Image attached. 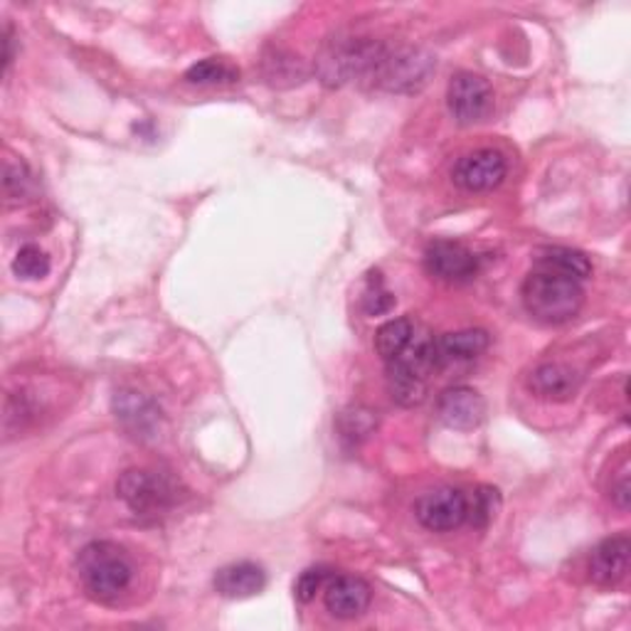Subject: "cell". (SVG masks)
<instances>
[{"label":"cell","mask_w":631,"mask_h":631,"mask_svg":"<svg viewBox=\"0 0 631 631\" xmlns=\"http://www.w3.org/2000/svg\"><path fill=\"white\" fill-rule=\"evenodd\" d=\"M520 296H523L528 314L550 326L575 318L585 304V292L575 279L538 272V269L526 277Z\"/></svg>","instance_id":"obj_2"},{"label":"cell","mask_w":631,"mask_h":631,"mask_svg":"<svg viewBox=\"0 0 631 631\" xmlns=\"http://www.w3.org/2000/svg\"><path fill=\"white\" fill-rule=\"evenodd\" d=\"M370 585L360 577L340 575L336 579H330L326 587V609L336 619H356L365 612L370 607Z\"/></svg>","instance_id":"obj_12"},{"label":"cell","mask_w":631,"mask_h":631,"mask_svg":"<svg viewBox=\"0 0 631 631\" xmlns=\"http://www.w3.org/2000/svg\"><path fill=\"white\" fill-rule=\"evenodd\" d=\"M583 383V375L575 368L563 363H543L538 365L528 378V390L536 397L553 399V403H565V399L575 397Z\"/></svg>","instance_id":"obj_13"},{"label":"cell","mask_w":631,"mask_h":631,"mask_svg":"<svg viewBox=\"0 0 631 631\" xmlns=\"http://www.w3.org/2000/svg\"><path fill=\"white\" fill-rule=\"evenodd\" d=\"M77 573L89 597L99 602H114L132 585L134 563L122 545L97 540L82 548L77 557Z\"/></svg>","instance_id":"obj_1"},{"label":"cell","mask_w":631,"mask_h":631,"mask_svg":"<svg viewBox=\"0 0 631 631\" xmlns=\"http://www.w3.org/2000/svg\"><path fill=\"white\" fill-rule=\"evenodd\" d=\"M425 267L429 274L442 279V282L464 284L472 282L478 274V257L464 245L449 243V239H437V243L427 247Z\"/></svg>","instance_id":"obj_9"},{"label":"cell","mask_w":631,"mask_h":631,"mask_svg":"<svg viewBox=\"0 0 631 631\" xmlns=\"http://www.w3.org/2000/svg\"><path fill=\"white\" fill-rule=\"evenodd\" d=\"M415 336V326L409 318H393L378 328L375 334V350L378 356L390 363L395 360L403 350L409 346V340Z\"/></svg>","instance_id":"obj_19"},{"label":"cell","mask_w":631,"mask_h":631,"mask_svg":"<svg viewBox=\"0 0 631 631\" xmlns=\"http://www.w3.org/2000/svg\"><path fill=\"white\" fill-rule=\"evenodd\" d=\"M3 45H5V69L10 67V63H13V37H10V25H5V40H3Z\"/></svg>","instance_id":"obj_28"},{"label":"cell","mask_w":631,"mask_h":631,"mask_svg":"<svg viewBox=\"0 0 631 631\" xmlns=\"http://www.w3.org/2000/svg\"><path fill=\"white\" fill-rule=\"evenodd\" d=\"M13 272L20 279H43L49 274V257L37 245L20 247L13 259Z\"/></svg>","instance_id":"obj_22"},{"label":"cell","mask_w":631,"mask_h":631,"mask_svg":"<svg viewBox=\"0 0 631 631\" xmlns=\"http://www.w3.org/2000/svg\"><path fill=\"white\" fill-rule=\"evenodd\" d=\"M432 57L422 49H385L373 75V82L390 89V92H417L427 82V77L432 75Z\"/></svg>","instance_id":"obj_5"},{"label":"cell","mask_w":631,"mask_h":631,"mask_svg":"<svg viewBox=\"0 0 631 631\" xmlns=\"http://www.w3.org/2000/svg\"><path fill=\"white\" fill-rule=\"evenodd\" d=\"M393 306H395V296L383 286V279H380V274H370L365 296H363L365 314L380 316V314H387Z\"/></svg>","instance_id":"obj_25"},{"label":"cell","mask_w":631,"mask_h":631,"mask_svg":"<svg viewBox=\"0 0 631 631\" xmlns=\"http://www.w3.org/2000/svg\"><path fill=\"white\" fill-rule=\"evenodd\" d=\"M338 425H340V437L358 442V439H363L373 432L375 425H378V417L370 413V409L353 407V409H348V413L340 415Z\"/></svg>","instance_id":"obj_23"},{"label":"cell","mask_w":631,"mask_h":631,"mask_svg":"<svg viewBox=\"0 0 631 631\" xmlns=\"http://www.w3.org/2000/svg\"><path fill=\"white\" fill-rule=\"evenodd\" d=\"M326 579H328V570L326 567H308L304 570L302 575H298L296 579V585H294V595L298 602H312V599L324 589L326 585Z\"/></svg>","instance_id":"obj_26"},{"label":"cell","mask_w":631,"mask_h":631,"mask_svg":"<svg viewBox=\"0 0 631 631\" xmlns=\"http://www.w3.org/2000/svg\"><path fill=\"white\" fill-rule=\"evenodd\" d=\"M612 498L617 500L619 508H629V466L624 464L622 472H619L617 484L612 486Z\"/></svg>","instance_id":"obj_27"},{"label":"cell","mask_w":631,"mask_h":631,"mask_svg":"<svg viewBox=\"0 0 631 631\" xmlns=\"http://www.w3.org/2000/svg\"><path fill=\"white\" fill-rule=\"evenodd\" d=\"M629 557H631V540L629 536H612L599 543L593 555H589V579L595 585L615 587L622 583L629 573Z\"/></svg>","instance_id":"obj_11"},{"label":"cell","mask_w":631,"mask_h":631,"mask_svg":"<svg viewBox=\"0 0 631 631\" xmlns=\"http://www.w3.org/2000/svg\"><path fill=\"white\" fill-rule=\"evenodd\" d=\"M267 575L264 570L255 563H235L215 575V589L227 599H245L255 597L264 589Z\"/></svg>","instance_id":"obj_14"},{"label":"cell","mask_w":631,"mask_h":631,"mask_svg":"<svg viewBox=\"0 0 631 631\" xmlns=\"http://www.w3.org/2000/svg\"><path fill=\"white\" fill-rule=\"evenodd\" d=\"M437 415L447 427L466 432V429H474L484 422L486 403L474 387L457 385V387L444 390V393L439 395Z\"/></svg>","instance_id":"obj_10"},{"label":"cell","mask_w":631,"mask_h":631,"mask_svg":"<svg viewBox=\"0 0 631 631\" xmlns=\"http://www.w3.org/2000/svg\"><path fill=\"white\" fill-rule=\"evenodd\" d=\"M508 173L506 158L494 148H478V151L466 154L457 160L452 170V178L459 188L469 190V193H486L494 190Z\"/></svg>","instance_id":"obj_8"},{"label":"cell","mask_w":631,"mask_h":631,"mask_svg":"<svg viewBox=\"0 0 631 631\" xmlns=\"http://www.w3.org/2000/svg\"><path fill=\"white\" fill-rule=\"evenodd\" d=\"M449 112L459 124H478L494 109V89L484 77L474 72H459L452 77L447 89Z\"/></svg>","instance_id":"obj_6"},{"label":"cell","mask_w":631,"mask_h":631,"mask_svg":"<svg viewBox=\"0 0 631 631\" xmlns=\"http://www.w3.org/2000/svg\"><path fill=\"white\" fill-rule=\"evenodd\" d=\"M116 494L138 516L168 510L178 500L176 481L151 469H128L116 481Z\"/></svg>","instance_id":"obj_4"},{"label":"cell","mask_w":631,"mask_h":631,"mask_svg":"<svg viewBox=\"0 0 631 631\" xmlns=\"http://www.w3.org/2000/svg\"><path fill=\"white\" fill-rule=\"evenodd\" d=\"M488 348V334L481 328L457 330V334H444L437 338V360L439 368L449 363H466V360L478 358Z\"/></svg>","instance_id":"obj_15"},{"label":"cell","mask_w":631,"mask_h":631,"mask_svg":"<svg viewBox=\"0 0 631 631\" xmlns=\"http://www.w3.org/2000/svg\"><path fill=\"white\" fill-rule=\"evenodd\" d=\"M466 498H469L466 520H472L476 528H486L491 520H494L496 510L500 506L498 491L491 488V486H481L474 491V496H466Z\"/></svg>","instance_id":"obj_21"},{"label":"cell","mask_w":631,"mask_h":631,"mask_svg":"<svg viewBox=\"0 0 631 631\" xmlns=\"http://www.w3.org/2000/svg\"><path fill=\"white\" fill-rule=\"evenodd\" d=\"M30 188H33V178H30V170L27 166L20 160V164H13V160H8L5 164V178H3V193L8 203H13V200H23Z\"/></svg>","instance_id":"obj_24"},{"label":"cell","mask_w":631,"mask_h":631,"mask_svg":"<svg viewBox=\"0 0 631 631\" xmlns=\"http://www.w3.org/2000/svg\"><path fill=\"white\" fill-rule=\"evenodd\" d=\"M383 53L385 47L370 43V40L348 37L338 40V43L334 40L328 47H324V53L316 59L318 77L324 79L328 87H340L358 77L373 79Z\"/></svg>","instance_id":"obj_3"},{"label":"cell","mask_w":631,"mask_h":631,"mask_svg":"<svg viewBox=\"0 0 631 631\" xmlns=\"http://www.w3.org/2000/svg\"><path fill=\"white\" fill-rule=\"evenodd\" d=\"M536 269L538 272L575 279V282H583V279L593 274V264H589V259L583 252H577V249H570V247L540 249V252L536 255Z\"/></svg>","instance_id":"obj_16"},{"label":"cell","mask_w":631,"mask_h":631,"mask_svg":"<svg viewBox=\"0 0 631 631\" xmlns=\"http://www.w3.org/2000/svg\"><path fill=\"white\" fill-rule=\"evenodd\" d=\"M415 516L427 530L447 533V530H454L466 520L469 498L464 491L452 488V486L427 491V494L417 498Z\"/></svg>","instance_id":"obj_7"},{"label":"cell","mask_w":631,"mask_h":631,"mask_svg":"<svg viewBox=\"0 0 631 631\" xmlns=\"http://www.w3.org/2000/svg\"><path fill=\"white\" fill-rule=\"evenodd\" d=\"M387 390L397 405L415 407L427 395V380L395 363H387Z\"/></svg>","instance_id":"obj_18"},{"label":"cell","mask_w":631,"mask_h":631,"mask_svg":"<svg viewBox=\"0 0 631 631\" xmlns=\"http://www.w3.org/2000/svg\"><path fill=\"white\" fill-rule=\"evenodd\" d=\"M114 407H116V417H122L128 429H134V432H142V435L154 432V427L158 422V413L154 409V405L148 403V399H144L142 395L122 393L114 399Z\"/></svg>","instance_id":"obj_17"},{"label":"cell","mask_w":631,"mask_h":631,"mask_svg":"<svg viewBox=\"0 0 631 631\" xmlns=\"http://www.w3.org/2000/svg\"><path fill=\"white\" fill-rule=\"evenodd\" d=\"M237 79L239 69L219 57L200 59L193 67H188L185 72V82L190 84H233Z\"/></svg>","instance_id":"obj_20"}]
</instances>
